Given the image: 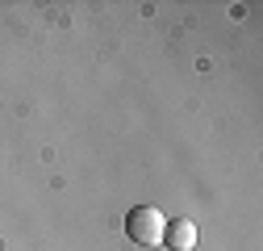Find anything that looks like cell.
<instances>
[{"label": "cell", "mask_w": 263, "mask_h": 251, "mask_svg": "<svg viewBox=\"0 0 263 251\" xmlns=\"http://www.w3.org/2000/svg\"><path fill=\"white\" fill-rule=\"evenodd\" d=\"M163 230H167V218L155 205H138V209L125 213V235L138 247H163Z\"/></svg>", "instance_id": "cell-1"}, {"label": "cell", "mask_w": 263, "mask_h": 251, "mask_svg": "<svg viewBox=\"0 0 263 251\" xmlns=\"http://www.w3.org/2000/svg\"><path fill=\"white\" fill-rule=\"evenodd\" d=\"M163 247H172V251H192V247H196V222H188V218L167 222V230H163Z\"/></svg>", "instance_id": "cell-2"}]
</instances>
